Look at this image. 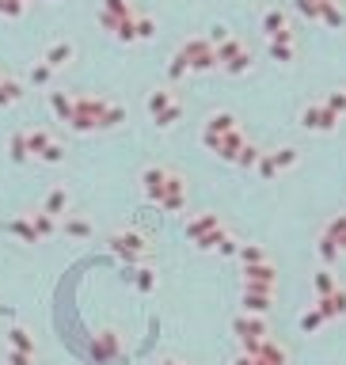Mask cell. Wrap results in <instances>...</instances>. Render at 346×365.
<instances>
[{
	"instance_id": "83f0119b",
	"label": "cell",
	"mask_w": 346,
	"mask_h": 365,
	"mask_svg": "<svg viewBox=\"0 0 346 365\" xmlns=\"http://www.w3.org/2000/svg\"><path fill=\"white\" fill-rule=\"evenodd\" d=\"M186 72H191V61H186L179 50H175V53H172V61H167V77H172V80H183Z\"/></svg>"
},
{
	"instance_id": "2e32d148",
	"label": "cell",
	"mask_w": 346,
	"mask_h": 365,
	"mask_svg": "<svg viewBox=\"0 0 346 365\" xmlns=\"http://www.w3.org/2000/svg\"><path fill=\"white\" fill-rule=\"evenodd\" d=\"M46 103H50V110H53L58 118L72 122V110H77V99H69L65 91H50V96H46Z\"/></svg>"
},
{
	"instance_id": "e575fe53",
	"label": "cell",
	"mask_w": 346,
	"mask_h": 365,
	"mask_svg": "<svg viewBox=\"0 0 346 365\" xmlns=\"http://www.w3.org/2000/svg\"><path fill=\"white\" fill-rule=\"evenodd\" d=\"M316 251H320V259H323V263H335V259H339V243H335V240H327V236H320V248H316Z\"/></svg>"
},
{
	"instance_id": "277c9868",
	"label": "cell",
	"mask_w": 346,
	"mask_h": 365,
	"mask_svg": "<svg viewBox=\"0 0 346 365\" xmlns=\"http://www.w3.org/2000/svg\"><path fill=\"white\" fill-rule=\"evenodd\" d=\"M301 126L312 129V134H331V129L339 126V115H335L323 99L320 103H308V107L301 110Z\"/></svg>"
},
{
	"instance_id": "ffe728a7",
	"label": "cell",
	"mask_w": 346,
	"mask_h": 365,
	"mask_svg": "<svg viewBox=\"0 0 346 365\" xmlns=\"http://www.w3.org/2000/svg\"><path fill=\"white\" fill-rule=\"evenodd\" d=\"M267 58L278 61V65H293L297 58V46H286V42H267Z\"/></svg>"
},
{
	"instance_id": "8d00e7d4",
	"label": "cell",
	"mask_w": 346,
	"mask_h": 365,
	"mask_svg": "<svg viewBox=\"0 0 346 365\" xmlns=\"http://www.w3.org/2000/svg\"><path fill=\"white\" fill-rule=\"evenodd\" d=\"M115 248L122 251V255H137V251H141L145 243L137 240V236H118V240H115Z\"/></svg>"
},
{
	"instance_id": "60d3db41",
	"label": "cell",
	"mask_w": 346,
	"mask_h": 365,
	"mask_svg": "<svg viewBox=\"0 0 346 365\" xmlns=\"http://www.w3.org/2000/svg\"><path fill=\"white\" fill-rule=\"evenodd\" d=\"M27 153H31V148H27V134H15L12 137V160H23Z\"/></svg>"
},
{
	"instance_id": "4fadbf2b",
	"label": "cell",
	"mask_w": 346,
	"mask_h": 365,
	"mask_svg": "<svg viewBox=\"0 0 346 365\" xmlns=\"http://www.w3.org/2000/svg\"><path fill=\"white\" fill-rule=\"evenodd\" d=\"M167 179H172V172H164V167H148V172L141 175V183H145V194H148V198H164V191H167Z\"/></svg>"
},
{
	"instance_id": "44dd1931",
	"label": "cell",
	"mask_w": 346,
	"mask_h": 365,
	"mask_svg": "<svg viewBox=\"0 0 346 365\" xmlns=\"http://www.w3.org/2000/svg\"><path fill=\"white\" fill-rule=\"evenodd\" d=\"M323 236L339 243V251H346V213H339V217H331V221H327Z\"/></svg>"
},
{
	"instance_id": "5bb4252c",
	"label": "cell",
	"mask_w": 346,
	"mask_h": 365,
	"mask_svg": "<svg viewBox=\"0 0 346 365\" xmlns=\"http://www.w3.org/2000/svg\"><path fill=\"white\" fill-rule=\"evenodd\" d=\"M286 27H289V20H286V8H267V12H263V34H267V39L282 34Z\"/></svg>"
},
{
	"instance_id": "cb8c5ba5",
	"label": "cell",
	"mask_w": 346,
	"mask_h": 365,
	"mask_svg": "<svg viewBox=\"0 0 346 365\" xmlns=\"http://www.w3.org/2000/svg\"><path fill=\"white\" fill-rule=\"evenodd\" d=\"M50 80H53V69H50L46 61H34L31 72H27V84H34V88H46Z\"/></svg>"
},
{
	"instance_id": "603a6c76",
	"label": "cell",
	"mask_w": 346,
	"mask_h": 365,
	"mask_svg": "<svg viewBox=\"0 0 346 365\" xmlns=\"http://www.w3.org/2000/svg\"><path fill=\"white\" fill-rule=\"evenodd\" d=\"M134 31H137V42H148V39H156V15H141L137 12V20H134Z\"/></svg>"
},
{
	"instance_id": "6da1fadb",
	"label": "cell",
	"mask_w": 346,
	"mask_h": 365,
	"mask_svg": "<svg viewBox=\"0 0 346 365\" xmlns=\"http://www.w3.org/2000/svg\"><path fill=\"white\" fill-rule=\"evenodd\" d=\"M217 69H224L229 77H244L251 72V50L240 39H229L217 46Z\"/></svg>"
},
{
	"instance_id": "1f68e13d",
	"label": "cell",
	"mask_w": 346,
	"mask_h": 365,
	"mask_svg": "<svg viewBox=\"0 0 346 365\" xmlns=\"http://www.w3.org/2000/svg\"><path fill=\"white\" fill-rule=\"evenodd\" d=\"M27 12V0H0V15H8V20H20Z\"/></svg>"
},
{
	"instance_id": "e0dca14e",
	"label": "cell",
	"mask_w": 346,
	"mask_h": 365,
	"mask_svg": "<svg viewBox=\"0 0 346 365\" xmlns=\"http://www.w3.org/2000/svg\"><path fill=\"white\" fill-rule=\"evenodd\" d=\"M23 99V80L15 77H0V107H12Z\"/></svg>"
},
{
	"instance_id": "f35d334b",
	"label": "cell",
	"mask_w": 346,
	"mask_h": 365,
	"mask_svg": "<svg viewBox=\"0 0 346 365\" xmlns=\"http://www.w3.org/2000/svg\"><path fill=\"white\" fill-rule=\"evenodd\" d=\"M65 205H69V194H65V191H53L50 198H46V210H50V213H61Z\"/></svg>"
},
{
	"instance_id": "ee69618b",
	"label": "cell",
	"mask_w": 346,
	"mask_h": 365,
	"mask_svg": "<svg viewBox=\"0 0 346 365\" xmlns=\"http://www.w3.org/2000/svg\"><path fill=\"white\" fill-rule=\"evenodd\" d=\"M267 42H286V46H297V34H293V27H286L282 34H274V39H267Z\"/></svg>"
},
{
	"instance_id": "d4e9b609",
	"label": "cell",
	"mask_w": 346,
	"mask_h": 365,
	"mask_svg": "<svg viewBox=\"0 0 346 365\" xmlns=\"http://www.w3.org/2000/svg\"><path fill=\"white\" fill-rule=\"evenodd\" d=\"M270 160H274L278 172H289V167H297V148L282 145V148H274V153H270Z\"/></svg>"
},
{
	"instance_id": "7c38bea8",
	"label": "cell",
	"mask_w": 346,
	"mask_h": 365,
	"mask_svg": "<svg viewBox=\"0 0 346 365\" xmlns=\"http://www.w3.org/2000/svg\"><path fill=\"white\" fill-rule=\"evenodd\" d=\"M316 308L323 312V320H342L346 316V289H335L331 297H320Z\"/></svg>"
},
{
	"instance_id": "ba28073f",
	"label": "cell",
	"mask_w": 346,
	"mask_h": 365,
	"mask_svg": "<svg viewBox=\"0 0 346 365\" xmlns=\"http://www.w3.org/2000/svg\"><path fill=\"white\" fill-rule=\"evenodd\" d=\"M72 58H77V46H72L69 39H58V42H50V46H46V53H42V61L50 65L53 72H58V69H65V65H69Z\"/></svg>"
},
{
	"instance_id": "f1b7e54d",
	"label": "cell",
	"mask_w": 346,
	"mask_h": 365,
	"mask_svg": "<svg viewBox=\"0 0 346 365\" xmlns=\"http://www.w3.org/2000/svg\"><path fill=\"white\" fill-rule=\"evenodd\" d=\"M179 115H183V103L175 99V103H172V107H167V110H160V115H156V126H160V129H172L175 122H179Z\"/></svg>"
},
{
	"instance_id": "ac0fdd59",
	"label": "cell",
	"mask_w": 346,
	"mask_h": 365,
	"mask_svg": "<svg viewBox=\"0 0 346 365\" xmlns=\"http://www.w3.org/2000/svg\"><path fill=\"white\" fill-rule=\"evenodd\" d=\"M99 12H107V15H115L118 23H126V20H134V4H129V0H103V8Z\"/></svg>"
},
{
	"instance_id": "5b68a950",
	"label": "cell",
	"mask_w": 346,
	"mask_h": 365,
	"mask_svg": "<svg viewBox=\"0 0 346 365\" xmlns=\"http://www.w3.org/2000/svg\"><path fill=\"white\" fill-rule=\"evenodd\" d=\"M244 354H248V358H255V365H286V350H282L274 339L244 342Z\"/></svg>"
},
{
	"instance_id": "c3c4849f",
	"label": "cell",
	"mask_w": 346,
	"mask_h": 365,
	"mask_svg": "<svg viewBox=\"0 0 346 365\" xmlns=\"http://www.w3.org/2000/svg\"><path fill=\"white\" fill-rule=\"evenodd\" d=\"M232 365H255V358H248V354H244V358H236Z\"/></svg>"
},
{
	"instance_id": "7dc6e473",
	"label": "cell",
	"mask_w": 346,
	"mask_h": 365,
	"mask_svg": "<svg viewBox=\"0 0 346 365\" xmlns=\"http://www.w3.org/2000/svg\"><path fill=\"white\" fill-rule=\"evenodd\" d=\"M12 342H15V346H23V350H31V339H27V331H20V327L12 331Z\"/></svg>"
},
{
	"instance_id": "d6a6232c",
	"label": "cell",
	"mask_w": 346,
	"mask_h": 365,
	"mask_svg": "<svg viewBox=\"0 0 346 365\" xmlns=\"http://www.w3.org/2000/svg\"><path fill=\"white\" fill-rule=\"evenodd\" d=\"M205 39H210V46H213V50H217L221 42H229V39H232V31H229L224 23H213L210 31H205Z\"/></svg>"
},
{
	"instance_id": "30bf717a",
	"label": "cell",
	"mask_w": 346,
	"mask_h": 365,
	"mask_svg": "<svg viewBox=\"0 0 346 365\" xmlns=\"http://www.w3.org/2000/svg\"><path fill=\"white\" fill-rule=\"evenodd\" d=\"M244 134H240V129H232V134H224V137H217V141H213L210 148L213 153L221 156V160H240V153H244Z\"/></svg>"
},
{
	"instance_id": "52a82bcc",
	"label": "cell",
	"mask_w": 346,
	"mask_h": 365,
	"mask_svg": "<svg viewBox=\"0 0 346 365\" xmlns=\"http://www.w3.org/2000/svg\"><path fill=\"white\" fill-rule=\"evenodd\" d=\"M232 331L240 335V339L244 342H263L267 339V316H236V320H232Z\"/></svg>"
},
{
	"instance_id": "8992f818",
	"label": "cell",
	"mask_w": 346,
	"mask_h": 365,
	"mask_svg": "<svg viewBox=\"0 0 346 365\" xmlns=\"http://www.w3.org/2000/svg\"><path fill=\"white\" fill-rule=\"evenodd\" d=\"M232 129H240V122H236V115H229V110H217V115H210L205 118V129H202V141L205 145H213L217 137H224V134H232Z\"/></svg>"
},
{
	"instance_id": "b9f144b4",
	"label": "cell",
	"mask_w": 346,
	"mask_h": 365,
	"mask_svg": "<svg viewBox=\"0 0 346 365\" xmlns=\"http://www.w3.org/2000/svg\"><path fill=\"white\" fill-rule=\"evenodd\" d=\"M236 164H240V167H255V164H259V148H255V145H244V153H240Z\"/></svg>"
},
{
	"instance_id": "7a4b0ae2",
	"label": "cell",
	"mask_w": 346,
	"mask_h": 365,
	"mask_svg": "<svg viewBox=\"0 0 346 365\" xmlns=\"http://www.w3.org/2000/svg\"><path fill=\"white\" fill-rule=\"evenodd\" d=\"M179 53L191 61V72H210V69H217V50L210 46V39H205V34H194V39H186V42L179 46Z\"/></svg>"
},
{
	"instance_id": "836d02e7",
	"label": "cell",
	"mask_w": 346,
	"mask_h": 365,
	"mask_svg": "<svg viewBox=\"0 0 346 365\" xmlns=\"http://www.w3.org/2000/svg\"><path fill=\"white\" fill-rule=\"evenodd\" d=\"M323 103H327V107H331V110H335V115H339V118L346 115V91H342V88L327 91V99H323Z\"/></svg>"
},
{
	"instance_id": "f546056e",
	"label": "cell",
	"mask_w": 346,
	"mask_h": 365,
	"mask_svg": "<svg viewBox=\"0 0 346 365\" xmlns=\"http://www.w3.org/2000/svg\"><path fill=\"white\" fill-rule=\"evenodd\" d=\"M240 259H244V267H255V263H267V251L259 243H248V248H240Z\"/></svg>"
},
{
	"instance_id": "d590c367",
	"label": "cell",
	"mask_w": 346,
	"mask_h": 365,
	"mask_svg": "<svg viewBox=\"0 0 346 365\" xmlns=\"http://www.w3.org/2000/svg\"><path fill=\"white\" fill-rule=\"evenodd\" d=\"M255 172L259 175H263V179L270 183V179H278V175H282V172H278V167H274V160H270V153L267 156H259V164H255Z\"/></svg>"
},
{
	"instance_id": "9a60e30c",
	"label": "cell",
	"mask_w": 346,
	"mask_h": 365,
	"mask_svg": "<svg viewBox=\"0 0 346 365\" xmlns=\"http://www.w3.org/2000/svg\"><path fill=\"white\" fill-rule=\"evenodd\" d=\"M217 229H221V221L213 217V213H205V217H194L191 224H186V236L198 243L202 236H210V232H217Z\"/></svg>"
},
{
	"instance_id": "3957f363",
	"label": "cell",
	"mask_w": 346,
	"mask_h": 365,
	"mask_svg": "<svg viewBox=\"0 0 346 365\" xmlns=\"http://www.w3.org/2000/svg\"><path fill=\"white\" fill-rule=\"evenodd\" d=\"M103 110H107V99L84 96V99H77V110H72L69 126L72 129H96V126H103Z\"/></svg>"
},
{
	"instance_id": "7402d4cb",
	"label": "cell",
	"mask_w": 346,
	"mask_h": 365,
	"mask_svg": "<svg viewBox=\"0 0 346 365\" xmlns=\"http://www.w3.org/2000/svg\"><path fill=\"white\" fill-rule=\"evenodd\" d=\"M320 20H323L327 27H331V31H339V27L346 23V12H342L339 4H335V0H327V4L320 8Z\"/></svg>"
},
{
	"instance_id": "74e56055",
	"label": "cell",
	"mask_w": 346,
	"mask_h": 365,
	"mask_svg": "<svg viewBox=\"0 0 346 365\" xmlns=\"http://www.w3.org/2000/svg\"><path fill=\"white\" fill-rule=\"evenodd\" d=\"M134 20H137V15H134ZM134 20H126L122 27H118V31H115V39L118 42H122V46H134L137 42V31H134Z\"/></svg>"
},
{
	"instance_id": "8fae6325",
	"label": "cell",
	"mask_w": 346,
	"mask_h": 365,
	"mask_svg": "<svg viewBox=\"0 0 346 365\" xmlns=\"http://www.w3.org/2000/svg\"><path fill=\"white\" fill-rule=\"evenodd\" d=\"M270 301H274V289H244V308L251 316H267Z\"/></svg>"
},
{
	"instance_id": "4316f807",
	"label": "cell",
	"mask_w": 346,
	"mask_h": 365,
	"mask_svg": "<svg viewBox=\"0 0 346 365\" xmlns=\"http://www.w3.org/2000/svg\"><path fill=\"white\" fill-rule=\"evenodd\" d=\"M323 324H327V320H323V312H320V308H308V312L301 316V331H305V335H316Z\"/></svg>"
},
{
	"instance_id": "9c48e42d",
	"label": "cell",
	"mask_w": 346,
	"mask_h": 365,
	"mask_svg": "<svg viewBox=\"0 0 346 365\" xmlns=\"http://www.w3.org/2000/svg\"><path fill=\"white\" fill-rule=\"evenodd\" d=\"M244 289H274V263H255L244 267Z\"/></svg>"
},
{
	"instance_id": "d6986e66",
	"label": "cell",
	"mask_w": 346,
	"mask_h": 365,
	"mask_svg": "<svg viewBox=\"0 0 346 365\" xmlns=\"http://www.w3.org/2000/svg\"><path fill=\"white\" fill-rule=\"evenodd\" d=\"M312 286H316V301H320V297H331L335 289H339V282H335V274L331 270H316V278H312Z\"/></svg>"
},
{
	"instance_id": "bcb514c9",
	"label": "cell",
	"mask_w": 346,
	"mask_h": 365,
	"mask_svg": "<svg viewBox=\"0 0 346 365\" xmlns=\"http://www.w3.org/2000/svg\"><path fill=\"white\" fill-rule=\"evenodd\" d=\"M69 232H72V236H88V221H69Z\"/></svg>"
},
{
	"instance_id": "681fc988",
	"label": "cell",
	"mask_w": 346,
	"mask_h": 365,
	"mask_svg": "<svg viewBox=\"0 0 346 365\" xmlns=\"http://www.w3.org/2000/svg\"><path fill=\"white\" fill-rule=\"evenodd\" d=\"M312 4H316V8H323V4H327V0H312Z\"/></svg>"
},
{
	"instance_id": "7bdbcfd3",
	"label": "cell",
	"mask_w": 346,
	"mask_h": 365,
	"mask_svg": "<svg viewBox=\"0 0 346 365\" xmlns=\"http://www.w3.org/2000/svg\"><path fill=\"white\" fill-rule=\"evenodd\" d=\"M99 27H103V31H110V34H115V31H118V27H122V23H118V20H115V15H107V12H99Z\"/></svg>"
},
{
	"instance_id": "ab89813d",
	"label": "cell",
	"mask_w": 346,
	"mask_h": 365,
	"mask_svg": "<svg viewBox=\"0 0 346 365\" xmlns=\"http://www.w3.org/2000/svg\"><path fill=\"white\" fill-rule=\"evenodd\" d=\"M293 8L305 15V20H320V8H316L312 0H293Z\"/></svg>"
},
{
	"instance_id": "484cf974",
	"label": "cell",
	"mask_w": 346,
	"mask_h": 365,
	"mask_svg": "<svg viewBox=\"0 0 346 365\" xmlns=\"http://www.w3.org/2000/svg\"><path fill=\"white\" fill-rule=\"evenodd\" d=\"M172 103H175L172 91H167V88H156L153 96H148V110H153V115H160V110H167Z\"/></svg>"
},
{
	"instance_id": "f6af8a7d",
	"label": "cell",
	"mask_w": 346,
	"mask_h": 365,
	"mask_svg": "<svg viewBox=\"0 0 346 365\" xmlns=\"http://www.w3.org/2000/svg\"><path fill=\"white\" fill-rule=\"evenodd\" d=\"M61 156H65V153H61V145H58V141H53V145H50V148H46V153H42V160H50V164H58V160H61Z\"/></svg>"
},
{
	"instance_id": "4dcf8cb0",
	"label": "cell",
	"mask_w": 346,
	"mask_h": 365,
	"mask_svg": "<svg viewBox=\"0 0 346 365\" xmlns=\"http://www.w3.org/2000/svg\"><path fill=\"white\" fill-rule=\"evenodd\" d=\"M118 122H126V107L122 103H107V110H103V126H118Z\"/></svg>"
}]
</instances>
